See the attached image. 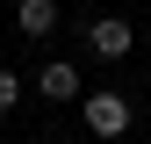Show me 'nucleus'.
<instances>
[{"mask_svg":"<svg viewBox=\"0 0 151 144\" xmlns=\"http://www.w3.org/2000/svg\"><path fill=\"white\" fill-rule=\"evenodd\" d=\"M79 115H86V130H93V137H122V130H129V94L101 86V94H86V101H79Z\"/></svg>","mask_w":151,"mask_h":144,"instance_id":"1","label":"nucleus"},{"mask_svg":"<svg viewBox=\"0 0 151 144\" xmlns=\"http://www.w3.org/2000/svg\"><path fill=\"white\" fill-rule=\"evenodd\" d=\"M129 43H137V36H129V22H122V14H101V22L86 29V50H93V58H108V65H115V58H129Z\"/></svg>","mask_w":151,"mask_h":144,"instance_id":"2","label":"nucleus"},{"mask_svg":"<svg viewBox=\"0 0 151 144\" xmlns=\"http://www.w3.org/2000/svg\"><path fill=\"white\" fill-rule=\"evenodd\" d=\"M36 94H43V101H79V65L50 58L43 72H36Z\"/></svg>","mask_w":151,"mask_h":144,"instance_id":"3","label":"nucleus"},{"mask_svg":"<svg viewBox=\"0 0 151 144\" xmlns=\"http://www.w3.org/2000/svg\"><path fill=\"white\" fill-rule=\"evenodd\" d=\"M14 29H22L29 43H43V36L58 29V0H22V7H14Z\"/></svg>","mask_w":151,"mask_h":144,"instance_id":"4","label":"nucleus"},{"mask_svg":"<svg viewBox=\"0 0 151 144\" xmlns=\"http://www.w3.org/2000/svg\"><path fill=\"white\" fill-rule=\"evenodd\" d=\"M14 101H22V79H14V72H0V115H7Z\"/></svg>","mask_w":151,"mask_h":144,"instance_id":"5","label":"nucleus"}]
</instances>
